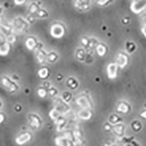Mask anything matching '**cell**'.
<instances>
[{
    "label": "cell",
    "instance_id": "5b68a950",
    "mask_svg": "<svg viewBox=\"0 0 146 146\" xmlns=\"http://www.w3.org/2000/svg\"><path fill=\"white\" fill-rule=\"evenodd\" d=\"M126 46L127 51L129 53L133 52L136 49V45L133 42H127Z\"/></svg>",
    "mask_w": 146,
    "mask_h": 146
},
{
    "label": "cell",
    "instance_id": "ba28073f",
    "mask_svg": "<svg viewBox=\"0 0 146 146\" xmlns=\"http://www.w3.org/2000/svg\"><path fill=\"white\" fill-rule=\"evenodd\" d=\"M141 31V32L143 34V35L146 38V24L144 27H142Z\"/></svg>",
    "mask_w": 146,
    "mask_h": 146
},
{
    "label": "cell",
    "instance_id": "3957f363",
    "mask_svg": "<svg viewBox=\"0 0 146 146\" xmlns=\"http://www.w3.org/2000/svg\"><path fill=\"white\" fill-rule=\"evenodd\" d=\"M117 65L112 63L108 66V72L109 77L111 78H114L116 76Z\"/></svg>",
    "mask_w": 146,
    "mask_h": 146
},
{
    "label": "cell",
    "instance_id": "8992f818",
    "mask_svg": "<svg viewBox=\"0 0 146 146\" xmlns=\"http://www.w3.org/2000/svg\"><path fill=\"white\" fill-rule=\"evenodd\" d=\"M113 2V0H97V4L100 6H106Z\"/></svg>",
    "mask_w": 146,
    "mask_h": 146
},
{
    "label": "cell",
    "instance_id": "6da1fadb",
    "mask_svg": "<svg viewBox=\"0 0 146 146\" xmlns=\"http://www.w3.org/2000/svg\"><path fill=\"white\" fill-rule=\"evenodd\" d=\"M131 11L138 14L146 10V0H133L130 5Z\"/></svg>",
    "mask_w": 146,
    "mask_h": 146
},
{
    "label": "cell",
    "instance_id": "277c9868",
    "mask_svg": "<svg viewBox=\"0 0 146 146\" xmlns=\"http://www.w3.org/2000/svg\"><path fill=\"white\" fill-rule=\"evenodd\" d=\"M97 51L100 55L104 56L107 51V48L104 44H100L97 47Z\"/></svg>",
    "mask_w": 146,
    "mask_h": 146
},
{
    "label": "cell",
    "instance_id": "30bf717a",
    "mask_svg": "<svg viewBox=\"0 0 146 146\" xmlns=\"http://www.w3.org/2000/svg\"></svg>",
    "mask_w": 146,
    "mask_h": 146
},
{
    "label": "cell",
    "instance_id": "7a4b0ae2",
    "mask_svg": "<svg viewBox=\"0 0 146 146\" xmlns=\"http://www.w3.org/2000/svg\"><path fill=\"white\" fill-rule=\"evenodd\" d=\"M127 62L128 58L125 54L122 53H120L119 54L117 59V66H120V67H123L127 64Z\"/></svg>",
    "mask_w": 146,
    "mask_h": 146
},
{
    "label": "cell",
    "instance_id": "9c48e42d",
    "mask_svg": "<svg viewBox=\"0 0 146 146\" xmlns=\"http://www.w3.org/2000/svg\"><path fill=\"white\" fill-rule=\"evenodd\" d=\"M145 17H146V12H145Z\"/></svg>",
    "mask_w": 146,
    "mask_h": 146
},
{
    "label": "cell",
    "instance_id": "52a82bcc",
    "mask_svg": "<svg viewBox=\"0 0 146 146\" xmlns=\"http://www.w3.org/2000/svg\"><path fill=\"white\" fill-rule=\"evenodd\" d=\"M130 21V19L129 17H125L122 19V23L125 25H126V24H128L129 23Z\"/></svg>",
    "mask_w": 146,
    "mask_h": 146
}]
</instances>
